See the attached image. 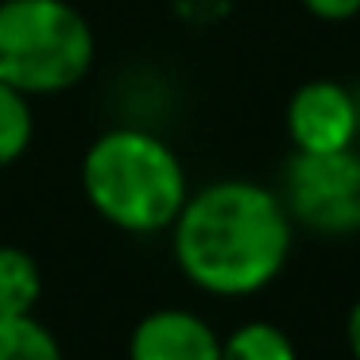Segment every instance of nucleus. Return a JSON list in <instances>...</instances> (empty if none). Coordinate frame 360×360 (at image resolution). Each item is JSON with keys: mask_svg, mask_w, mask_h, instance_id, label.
<instances>
[{"mask_svg": "<svg viewBox=\"0 0 360 360\" xmlns=\"http://www.w3.org/2000/svg\"><path fill=\"white\" fill-rule=\"evenodd\" d=\"M0 360H63V345L35 314H12L0 318Z\"/></svg>", "mask_w": 360, "mask_h": 360, "instance_id": "nucleus-9", "label": "nucleus"}, {"mask_svg": "<svg viewBox=\"0 0 360 360\" xmlns=\"http://www.w3.org/2000/svg\"><path fill=\"white\" fill-rule=\"evenodd\" d=\"M128 360H221V333L186 306H159L136 321Z\"/></svg>", "mask_w": 360, "mask_h": 360, "instance_id": "nucleus-6", "label": "nucleus"}, {"mask_svg": "<svg viewBox=\"0 0 360 360\" xmlns=\"http://www.w3.org/2000/svg\"><path fill=\"white\" fill-rule=\"evenodd\" d=\"M43 298V271L32 252L16 244H0V318L35 314Z\"/></svg>", "mask_w": 360, "mask_h": 360, "instance_id": "nucleus-7", "label": "nucleus"}, {"mask_svg": "<svg viewBox=\"0 0 360 360\" xmlns=\"http://www.w3.org/2000/svg\"><path fill=\"white\" fill-rule=\"evenodd\" d=\"M236 0H171V8L186 24H217L233 12Z\"/></svg>", "mask_w": 360, "mask_h": 360, "instance_id": "nucleus-11", "label": "nucleus"}, {"mask_svg": "<svg viewBox=\"0 0 360 360\" xmlns=\"http://www.w3.org/2000/svg\"><path fill=\"white\" fill-rule=\"evenodd\" d=\"M279 198L290 221L318 236L360 233V151H295L283 171Z\"/></svg>", "mask_w": 360, "mask_h": 360, "instance_id": "nucleus-4", "label": "nucleus"}, {"mask_svg": "<svg viewBox=\"0 0 360 360\" xmlns=\"http://www.w3.org/2000/svg\"><path fill=\"white\" fill-rule=\"evenodd\" d=\"M302 8L314 20H326V24H345V20L360 16V0H302Z\"/></svg>", "mask_w": 360, "mask_h": 360, "instance_id": "nucleus-12", "label": "nucleus"}, {"mask_svg": "<svg viewBox=\"0 0 360 360\" xmlns=\"http://www.w3.org/2000/svg\"><path fill=\"white\" fill-rule=\"evenodd\" d=\"M287 136L295 151H345L356 143V97L333 78H314L290 94L287 101Z\"/></svg>", "mask_w": 360, "mask_h": 360, "instance_id": "nucleus-5", "label": "nucleus"}, {"mask_svg": "<svg viewBox=\"0 0 360 360\" xmlns=\"http://www.w3.org/2000/svg\"><path fill=\"white\" fill-rule=\"evenodd\" d=\"M82 194L105 225L132 236L167 233L190 194L179 151L136 124L101 132L82 155Z\"/></svg>", "mask_w": 360, "mask_h": 360, "instance_id": "nucleus-2", "label": "nucleus"}, {"mask_svg": "<svg viewBox=\"0 0 360 360\" xmlns=\"http://www.w3.org/2000/svg\"><path fill=\"white\" fill-rule=\"evenodd\" d=\"M97 39L70 0H0V82L27 97L66 94L94 70Z\"/></svg>", "mask_w": 360, "mask_h": 360, "instance_id": "nucleus-3", "label": "nucleus"}, {"mask_svg": "<svg viewBox=\"0 0 360 360\" xmlns=\"http://www.w3.org/2000/svg\"><path fill=\"white\" fill-rule=\"evenodd\" d=\"M221 360H298V349L275 321H244L221 337Z\"/></svg>", "mask_w": 360, "mask_h": 360, "instance_id": "nucleus-8", "label": "nucleus"}, {"mask_svg": "<svg viewBox=\"0 0 360 360\" xmlns=\"http://www.w3.org/2000/svg\"><path fill=\"white\" fill-rule=\"evenodd\" d=\"M352 97H356V124H360V89H352Z\"/></svg>", "mask_w": 360, "mask_h": 360, "instance_id": "nucleus-14", "label": "nucleus"}, {"mask_svg": "<svg viewBox=\"0 0 360 360\" xmlns=\"http://www.w3.org/2000/svg\"><path fill=\"white\" fill-rule=\"evenodd\" d=\"M345 341H349V352H352V360H360V298L352 302L349 318H345Z\"/></svg>", "mask_w": 360, "mask_h": 360, "instance_id": "nucleus-13", "label": "nucleus"}, {"mask_svg": "<svg viewBox=\"0 0 360 360\" xmlns=\"http://www.w3.org/2000/svg\"><path fill=\"white\" fill-rule=\"evenodd\" d=\"M171 233L179 271L213 298H248L279 279L295 221L279 190L252 179H217L190 190Z\"/></svg>", "mask_w": 360, "mask_h": 360, "instance_id": "nucleus-1", "label": "nucleus"}, {"mask_svg": "<svg viewBox=\"0 0 360 360\" xmlns=\"http://www.w3.org/2000/svg\"><path fill=\"white\" fill-rule=\"evenodd\" d=\"M35 136V109L32 97L0 82V167H12L27 155Z\"/></svg>", "mask_w": 360, "mask_h": 360, "instance_id": "nucleus-10", "label": "nucleus"}]
</instances>
